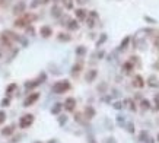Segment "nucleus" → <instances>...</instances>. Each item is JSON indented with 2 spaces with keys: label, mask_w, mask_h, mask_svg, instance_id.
I'll list each match as a JSON object with an SVG mask.
<instances>
[{
  "label": "nucleus",
  "mask_w": 159,
  "mask_h": 143,
  "mask_svg": "<svg viewBox=\"0 0 159 143\" xmlns=\"http://www.w3.org/2000/svg\"><path fill=\"white\" fill-rule=\"evenodd\" d=\"M70 89V83L67 80H60V82H56L53 85V92L60 95V93H64Z\"/></svg>",
  "instance_id": "nucleus-1"
},
{
  "label": "nucleus",
  "mask_w": 159,
  "mask_h": 143,
  "mask_svg": "<svg viewBox=\"0 0 159 143\" xmlns=\"http://www.w3.org/2000/svg\"><path fill=\"white\" fill-rule=\"evenodd\" d=\"M32 123H34L32 114H25L24 117H21V120H19V127H21V128H28Z\"/></svg>",
  "instance_id": "nucleus-2"
},
{
  "label": "nucleus",
  "mask_w": 159,
  "mask_h": 143,
  "mask_svg": "<svg viewBox=\"0 0 159 143\" xmlns=\"http://www.w3.org/2000/svg\"><path fill=\"white\" fill-rule=\"evenodd\" d=\"M34 19H35V16H34V15H24L21 19H16L15 26H18V28H22V26H25L26 24H29V22H31V21H34Z\"/></svg>",
  "instance_id": "nucleus-3"
},
{
  "label": "nucleus",
  "mask_w": 159,
  "mask_h": 143,
  "mask_svg": "<svg viewBox=\"0 0 159 143\" xmlns=\"http://www.w3.org/2000/svg\"><path fill=\"white\" fill-rule=\"evenodd\" d=\"M38 98H40V93L38 92H34V93H31V95H28L25 98V101H24V107H31L34 102L38 101Z\"/></svg>",
  "instance_id": "nucleus-4"
},
{
  "label": "nucleus",
  "mask_w": 159,
  "mask_h": 143,
  "mask_svg": "<svg viewBox=\"0 0 159 143\" xmlns=\"http://www.w3.org/2000/svg\"><path fill=\"white\" fill-rule=\"evenodd\" d=\"M25 8H26L25 2H19V3H16V5L13 6V13H15V15H21V13L25 12Z\"/></svg>",
  "instance_id": "nucleus-5"
},
{
  "label": "nucleus",
  "mask_w": 159,
  "mask_h": 143,
  "mask_svg": "<svg viewBox=\"0 0 159 143\" xmlns=\"http://www.w3.org/2000/svg\"><path fill=\"white\" fill-rule=\"evenodd\" d=\"M40 34H41L44 38H48V37L53 35V29H51L48 25H44V26H41V29H40Z\"/></svg>",
  "instance_id": "nucleus-6"
},
{
  "label": "nucleus",
  "mask_w": 159,
  "mask_h": 143,
  "mask_svg": "<svg viewBox=\"0 0 159 143\" xmlns=\"http://www.w3.org/2000/svg\"><path fill=\"white\" fill-rule=\"evenodd\" d=\"M76 107V99L75 98H67L66 102H64V108L67 109V111H73Z\"/></svg>",
  "instance_id": "nucleus-7"
},
{
  "label": "nucleus",
  "mask_w": 159,
  "mask_h": 143,
  "mask_svg": "<svg viewBox=\"0 0 159 143\" xmlns=\"http://www.w3.org/2000/svg\"><path fill=\"white\" fill-rule=\"evenodd\" d=\"M133 86L136 88H143L144 86V80H143V77L140 75H136L133 79Z\"/></svg>",
  "instance_id": "nucleus-8"
},
{
  "label": "nucleus",
  "mask_w": 159,
  "mask_h": 143,
  "mask_svg": "<svg viewBox=\"0 0 159 143\" xmlns=\"http://www.w3.org/2000/svg\"><path fill=\"white\" fill-rule=\"evenodd\" d=\"M96 75H98V72H96L95 69H91V70H89V72L86 73V76H85L86 82H89V83H91V82H93V79L96 77Z\"/></svg>",
  "instance_id": "nucleus-9"
},
{
  "label": "nucleus",
  "mask_w": 159,
  "mask_h": 143,
  "mask_svg": "<svg viewBox=\"0 0 159 143\" xmlns=\"http://www.w3.org/2000/svg\"><path fill=\"white\" fill-rule=\"evenodd\" d=\"M75 15H76V18H77L79 21H85L86 16H88V12H86L85 9H76Z\"/></svg>",
  "instance_id": "nucleus-10"
},
{
  "label": "nucleus",
  "mask_w": 159,
  "mask_h": 143,
  "mask_svg": "<svg viewBox=\"0 0 159 143\" xmlns=\"http://www.w3.org/2000/svg\"><path fill=\"white\" fill-rule=\"evenodd\" d=\"M85 114H86V118H93L95 117V109L88 105V107L85 108Z\"/></svg>",
  "instance_id": "nucleus-11"
},
{
  "label": "nucleus",
  "mask_w": 159,
  "mask_h": 143,
  "mask_svg": "<svg viewBox=\"0 0 159 143\" xmlns=\"http://www.w3.org/2000/svg\"><path fill=\"white\" fill-rule=\"evenodd\" d=\"M67 28H69L70 31H76V29L79 28L77 21H75V19H73V21H69V22H67Z\"/></svg>",
  "instance_id": "nucleus-12"
},
{
  "label": "nucleus",
  "mask_w": 159,
  "mask_h": 143,
  "mask_svg": "<svg viewBox=\"0 0 159 143\" xmlns=\"http://www.w3.org/2000/svg\"><path fill=\"white\" fill-rule=\"evenodd\" d=\"M13 130H15V127H13V126L5 127V128L2 130V136H10L12 133H13Z\"/></svg>",
  "instance_id": "nucleus-13"
},
{
  "label": "nucleus",
  "mask_w": 159,
  "mask_h": 143,
  "mask_svg": "<svg viewBox=\"0 0 159 143\" xmlns=\"http://www.w3.org/2000/svg\"><path fill=\"white\" fill-rule=\"evenodd\" d=\"M40 83H41V80H31V82L25 83V88L26 89H32V88H35V86H38Z\"/></svg>",
  "instance_id": "nucleus-14"
},
{
  "label": "nucleus",
  "mask_w": 159,
  "mask_h": 143,
  "mask_svg": "<svg viewBox=\"0 0 159 143\" xmlns=\"http://www.w3.org/2000/svg\"><path fill=\"white\" fill-rule=\"evenodd\" d=\"M51 15L54 18H59L60 15H61V9L59 8V6H53V9H51Z\"/></svg>",
  "instance_id": "nucleus-15"
},
{
  "label": "nucleus",
  "mask_w": 159,
  "mask_h": 143,
  "mask_svg": "<svg viewBox=\"0 0 159 143\" xmlns=\"http://www.w3.org/2000/svg\"><path fill=\"white\" fill-rule=\"evenodd\" d=\"M72 40V37L69 34H64V32H61V34H59V41H70Z\"/></svg>",
  "instance_id": "nucleus-16"
},
{
  "label": "nucleus",
  "mask_w": 159,
  "mask_h": 143,
  "mask_svg": "<svg viewBox=\"0 0 159 143\" xmlns=\"http://www.w3.org/2000/svg\"><path fill=\"white\" fill-rule=\"evenodd\" d=\"M61 108H63V105H61V104H56V105L51 108V114H59L60 111H61Z\"/></svg>",
  "instance_id": "nucleus-17"
},
{
  "label": "nucleus",
  "mask_w": 159,
  "mask_h": 143,
  "mask_svg": "<svg viewBox=\"0 0 159 143\" xmlns=\"http://www.w3.org/2000/svg\"><path fill=\"white\" fill-rule=\"evenodd\" d=\"M128 42H130V38H128V37H126V38L121 41V44H120V50H126L127 45H128Z\"/></svg>",
  "instance_id": "nucleus-18"
},
{
  "label": "nucleus",
  "mask_w": 159,
  "mask_h": 143,
  "mask_svg": "<svg viewBox=\"0 0 159 143\" xmlns=\"http://www.w3.org/2000/svg\"><path fill=\"white\" fill-rule=\"evenodd\" d=\"M123 69H124V72H126V73H128V72L133 69V63H131V61H127V63H124Z\"/></svg>",
  "instance_id": "nucleus-19"
},
{
  "label": "nucleus",
  "mask_w": 159,
  "mask_h": 143,
  "mask_svg": "<svg viewBox=\"0 0 159 143\" xmlns=\"http://www.w3.org/2000/svg\"><path fill=\"white\" fill-rule=\"evenodd\" d=\"M80 69H82V64L77 63V64H75V66L72 67V73H73V75H77V73L80 72Z\"/></svg>",
  "instance_id": "nucleus-20"
},
{
  "label": "nucleus",
  "mask_w": 159,
  "mask_h": 143,
  "mask_svg": "<svg viewBox=\"0 0 159 143\" xmlns=\"http://www.w3.org/2000/svg\"><path fill=\"white\" fill-rule=\"evenodd\" d=\"M63 5H64V8L66 9H73V0H63Z\"/></svg>",
  "instance_id": "nucleus-21"
},
{
  "label": "nucleus",
  "mask_w": 159,
  "mask_h": 143,
  "mask_svg": "<svg viewBox=\"0 0 159 143\" xmlns=\"http://www.w3.org/2000/svg\"><path fill=\"white\" fill-rule=\"evenodd\" d=\"M15 89H16V83H10L8 88H6V93H8V95H10V93L13 92Z\"/></svg>",
  "instance_id": "nucleus-22"
},
{
  "label": "nucleus",
  "mask_w": 159,
  "mask_h": 143,
  "mask_svg": "<svg viewBox=\"0 0 159 143\" xmlns=\"http://www.w3.org/2000/svg\"><path fill=\"white\" fill-rule=\"evenodd\" d=\"M146 139H148V132L143 130L142 133H140V136H139V140H140V142H146Z\"/></svg>",
  "instance_id": "nucleus-23"
},
{
  "label": "nucleus",
  "mask_w": 159,
  "mask_h": 143,
  "mask_svg": "<svg viewBox=\"0 0 159 143\" xmlns=\"http://www.w3.org/2000/svg\"><path fill=\"white\" fill-rule=\"evenodd\" d=\"M142 108L143 109H149L151 108V102L148 101V99H143L142 101Z\"/></svg>",
  "instance_id": "nucleus-24"
},
{
  "label": "nucleus",
  "mask_w": 159,
  "mask_h": 143,
  "mask_svg": "<svg viewBox=\"0 0 159 143\" xmlns=\"http://www.w3.org/2000/svg\"><path fill=\"white\" fill-rule=\"evenodd\" d=\"M66 121H67L66 115H60V117H59V124H60V126H64V124H66Z\"/></svg>",
  "instance_id": "nucleus-25"
},
{
  "label": "nucleus",
  "mask_w": 159,
  "mask_h": 143,
  "mask_svg": "<svg viewBox=\"0 0 159 143\" xmlns=\"http://www.w3.org/2000/svg\"><path fill=\"white\" fill-rule=\"evenodd\" d=\"M5 120H6V112L5 111H0V126L5 123Z\"/></svg>",
  "instance_id": "nucleus-26"
},
{
  "label": "nucleus",
  "mask_w": 159,
  "mask_h": 143,
  "mask_svg": "<svg viewBox=\"0 0 159 143\" xmlns=\"http://www.w3.org/2000/svg\"><path fill=\"white\" fill-rule=\"evenodd\" d=\"M115 109H121L123 107H124V104L123 102H120V101H117V102H114V105H112Z\"/></svg>",
  "instance_id": "nucleus-27"
},
{
  "label": "nucleus",
  "mask_w": 159,
  "mask_h": 143,
  "mask_svg": "<svg viewBox=\"0 0 159 143\" xmlns=\"http://www.w3.org/2000/svg\"><path fill=\"white\" fill-rule=\"evenodd\" d=\"M86 53V48L85 47H79V48H76V54H79V56H82Z\"/></svg>",
  "instance_id": "nucleus-28"
},
{
  "label": "nucleus",
  "mask_w": 159,
  "mask_h": 143,
  "mask_svg": "<svg viewBox=\"0 0 159 143\" xmlns=\"http://www.w3.org/2000/svg\"><path fill=\"white\" fill-rule=\"evenodd\" d=\"M105 40H107V35H105V34H102V37H101L99 40H98V42H96V45L99 47V45L102 44V42H105Z\"/></svg>",
  "instance_id": "nucleus-29"
},
{
  "label": "nucleus",
  "mask_w": 159,
  "mask_h": 143,
  "mask_svg": "<svg viewBox=\"0 0 159 143\" xmlns=\"http://www.w3.org/2000/svg\"><path fill=\"white\" fill-rule=\"evenodd\" d=\"M127 132H128V133H134V126H133V123H128V124H127Z\"/></svg>",
  "instance_id": "nucleus-30"
},
{
  "label": "nucleus",
  "mask_w": 159,
  "mask_h": 143,
  "mask_svg": "<svg viewBox=\"0 0 159 143\" xmlns=\"http://www.w3.org/2000/svg\"><path fill=\"white\" fill-rule=\"evenodd\" d=\"M9 104H10V99H9V98H5V99L2 101V107H9Z\"/></svg>",
  "instance_id": "nucleus-31"
},
{
  "label": "nucleus",
  "mask_w": 159,
  "mask_h": 143,
  "mask_svg": "<svg viewBox=\"0 0 159 143\" xmlns=\"http://www.w3.org/2000/svg\"><path fill=\"white\" fill-rule=\"evenodd\" d=\"M117 123L121 126V124H124V117H121V115H118L117 117Z\"/></svg>",
  "instance_id": "nucleus-32"
},
{
  "label": "nucleus",
  "mask_w": 159,
  "mask_h": 143,
  "mask_svg": "<svg viewBox=\"0 0 159 143\" xmlns=\"http://www.w3.org/2000/svg\"><path fill=\"white\" fill-rule=\"evenodd\" d=\"M104 143H117L115 142V139L114 137H108V139H105V142Z\"/></svg>",
  "instance_id": "nucleus-33"
},
{
  "label": "nucleus",
  "mask_w": 159,
  "mask_h": 143,
  "mask_svg": "<svg viewBox=\"0 0 159 143\" xmlns=\"http://www.w3.org/2000/svg\"><path fill=\"white\" fill-rule=\"evenodd\" d=\"M88 143H96V142H95V137H93L92 135L88 136Z\"/></svg>",
  "instance_id": "nucleus-34"
},
{
  "label": "nucleus",
  "mask_w": 159,
  "mask_h": 143,
  "mask_svg": "<svg viewBox=\"0 0 159 143\" xmlns=\"http://www.w3.org/2000/svg\"><path fill=\"white\" fill-rule=\"evenodd\" d=\"M155 107H156V109H159V95L155 96Z\"/></svg>",
  "instance_id": "nucleus-35"
},
{
  "label": "nucleus",
  "mask_w": 159,
  "mask_h": 143,
  "mask_svg": "<svg viewBox=\"0 0 159 143\" xmlns=\"http://www.w3.org/2000/svg\"><path fill=\"white\" fill-rule=\"evenodd\" d=\"M144 21H148V22H151V24H155V21H153L152 18H149V16H144Z\"/></svg>",
  "instance_id": "nucleus-36"
},
{
  "label": "nucleus",
  "mask_w": 159,
  "mask_h": 143,
  "mask_svg": "<svg viewBox=\"0 0 159 143\" xmlns=\"http://www.w3.org/2000/svg\"><path fill=\"white\" fill-rule=\"evenodd\" d=\"M5 5H8V0H0V6H5Z\"/></svg>",
  "instance_id": "nucleus-37"
},
{
  "label": "nucleus",
  "mask_w": 159,
  "mask_h": 143,
  "mask_svg": "<svg viewBox=\"0 0 159 143\" xmlns=\"http://www.w3.org/2000/svg\"><path fill=\"white\" fill-rule=\"evenodd\" d=\"M77 2H79V3H80V5H83V3H86V2H88V0H77Z\"/></svg>",
  "instance_id": "nucleus-38"
},
{
  "label": "nucleus",
  "mask_w": 159,
  "mask_h": 143,
  "mask_svg": "<svg viewBox=\"0 0 159 143\" xmlns=\"http://www.w3.org/2000/svg\"><path fill=\"white\" fill-rule=\"evenodd\" d=\"M146 142H148V143H155V140H153V139H148Z\"/></svg>",
  "instance_id": "nucleus-39"
},
{
  "label": "nucleus",
  "mask_w": 159,
  "mask_h": 143,
  "mask_svg": "<svg viewBox=\"0 0 159 143\" xmlns=\"http://www.w3.org/2000/svg\"><path fill=\"white\" fill-rule=\"evenodd\" d=\"M158 142H159V133H158Z\"/></svg>",
  "instance_id": "nucleus-40"
},
{
  "label": "nucleus",
  "mask_w": 159,
  "mask_h": 143,
  "mask_svg": "<svg viewBox=\"0 0 159 143\" xmlns=\"http://www.w3.org/2000/svg\"><path fill=\"white\" fill-rule=\"evenodd\" d=\"M34 143H41V142H34Z\"/></svg>",
  "instance_id": "nucleus-41"
}]
</instances>
